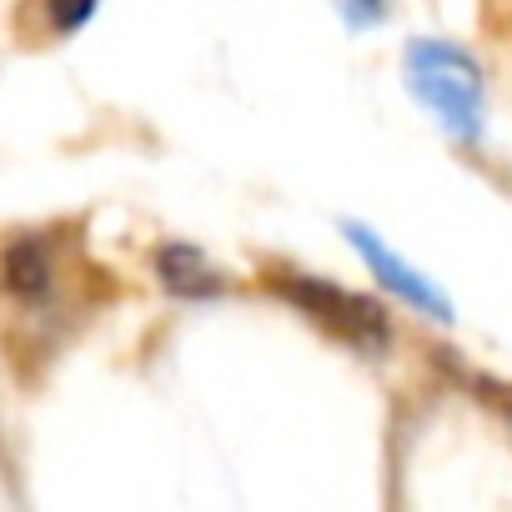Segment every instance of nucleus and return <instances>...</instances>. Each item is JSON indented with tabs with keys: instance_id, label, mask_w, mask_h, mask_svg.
Returning a JSON list of instances; mask_svg holds the SVG:
<instances>
[{
	"instance_id": "nucleus-1",
	"label": "nucleus",
	"mask_w": 512,
	"mask_h": 512,
	"mask_svg": "<svg viewBox=\"0 0 512 512\" xmlns=\"http://www.w3.org/2000/svg\"><path fill=\"white\" fill-rule=\"evenodd\" d=\"M267 287H272V297H282L292 312H302L312 327H322L327 337H337L342 347H352V352H362V357H377V352L392 347V322H387V312H382L372 297H362V292H352V287H342V282H332V277L267 272Z\"/></svg>"
},
{
	"instance_id": "nucleus-2",
	"label": "nucleus",
	"mask_w": 512,
	"mask_h": 512,
	"mask_svg": "<svg viewBox=\"0 0 512 512\" xmlns=\"http://www.w3.org/2000/svg\"><path fill=\"white\" fill-rule=\"evenodd\" d=\"M407 81H412L417 101L457 141L482 136V71L467 51H457L447 41H412L407 46Z\"/></svg>"
},
{
	"instance_id": "nucleus-3",
	"label": "nucleus",
	"mask_w": 512,
	"mask_h": 512,
	"mask_svg": "<svg viewBox=\"0 0 512 512\" xmlns=\"http://www.w3.org/2000/svg\"><path fill=\"white\" fill-rule=\"evenodd\" d=\"M347 231V241H352V251L362 256V262L372 267V277L387 287V292H397L407 307H417L422 317H432V322H452V302L412 267V262H402V256L397 251H387L382 241H377V231L372 226H357V221H347L342 226Z\"/></svg>"
},
{
	"instance_id": "nucleus-4",
	"label": "nucleus",
	"mask_w": 512,
	"mask_h": 512,
	"mask_svg": "<svg viewBox=\"0 0 512 512\" xmlns=\"http://www.w3.org/2000/svg\"><path fill=\"white\" fill-rule=\"evenodd\" d=\"M56 277H61V262H56L51 236L26 231L0 251V292L21 307H41L56 292Z\"/></svg>"
},
{
	"instance_id": "nucleus-5",
	"label": "nucleus",
	"mask_w": 512,
	"mask_h": 512,
	"mask_svg": "<svg viewBox=\"0 0 512 512\" xmlns=\"http://www.w3.org/2000/svg\"><path fill=\"white\" fill-rule=\"evenodd\" d=\"M151 267H156V282H161L171 297H181V302H211V297L226 292V277L211 267V256H206L201 246H191V241H166V246H156Z\"/></svg>"
},
{
	"instance_id": "nucleus-6",
	"label": "nucleus",
	"mask_w": 512,
	"mask_h": 512,
	"mask_svg": "<svg viewBox=\"0 0 512 512\" xmlns=\"http://www.w3.org/2000/svg\"><path fill=\"white\" fill-rule=\"evenodd\" d=\"M96 6L101 0H46V21H51L56 36H76L96 16Z\"/></svg>"
},
{
	"instance_id": "nucleus-7",
	"label": "nucleus",
	"mask_w": 512,
	"mask_h": 512,
	"mask_svg": "<svg viewBox=\"0 0 512 512\" xmlns=\"http://www.w3.org/2000/svg\"><path fill=\"white\" fill-rule=\"evenodd\" d=\"M337 11H342L347 26L367 31V26H377V21L387 16V0H337Z\"/></svg>"
}]
</instances>
